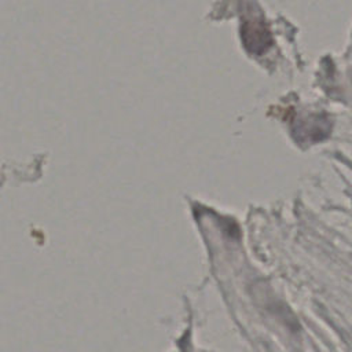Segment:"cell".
Masks as SVG:
<instances>
[{
	"label": "cell",
	"mask_w": 352,
	"mask_h": 352,
	"mask_svg": "<svg viewBox=\"0 0 352 352\" xmlns=\"http://www.w3.org/2000/svg\"><path fill=\"white\" fill-rule=\"evenodd\" d=\"M296 136L311 142L324 139L331 131V121L324 116H311L296 125Z\"/></svg>",
	"instance_id": "6da1fadb"
}]
</instances>
